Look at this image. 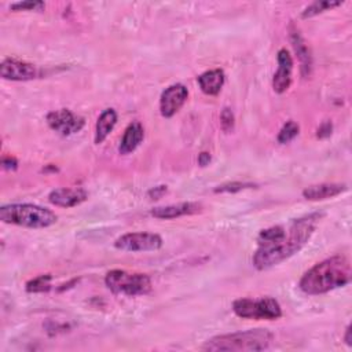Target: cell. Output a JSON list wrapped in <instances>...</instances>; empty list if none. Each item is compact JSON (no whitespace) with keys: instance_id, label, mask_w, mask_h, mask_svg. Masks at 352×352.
<instances>
[{"instance_id":"6da1fadb","label":"cell","mask_w":352,"mask_h":352,"mask_svg":"<svg viewBox=\"0 0 352 352\" xmlns=\"http://www.w3.org/2000/svg\"><path fill=\"white\" fill-rule=\"evenodd\" d=\"M320 217V213H312L293 220L289 230L278 241L257 245L252 257L253 265L257 270H267L296 254L309 241Z\"/></svg>"},{"instance_id":"7a4b0ae2","label":"cell","mask_w":352,"mask_h":352,"mask_svg":"<svg viewBox=\"0 0 352 352\" xmlns=\"http://www.w3.org/2000/svg\"><path fill=\"white\" fill-rule=\"evenodd\" d=\"M352 268L345 256L336 254L324 258L304 272L298 282L302 293L318 296L342 287L351 282Z\"/></svg>"},{"instance_id":"3957f363","label":"cell","mask_w":352,"mask_h":352,"mask_svg":"<svg viewBox=\"0 0 352 352\" xmlns=\"http://www.w3.org/2000/svg\"><path fill=\"white\" fill-rule=\"evenodd\" d=\"M274 334L267 329H250L235 331L209 338L204 345V351L209 352H252L268 349L272 344Z\"/></svg>"},{"instance_id":"277c9868","label":"cell","mask_w":352,"mask_h":352,"mask_svg":"<svg viewBox=\"0 0 352 352\" xmlns=\"http://www.w3.org/2000/svg\"><path fill=\"white\" fill-rule=\"evenodd\" d=\"M0 220L6 224L26 228H47L56 223L58 216L40 205L34 204H8L0 208Z\"/></svg>"},{"instance_id":"5b68a950","label":"cell","mask_w":352,"mask_h":352,"mask_svg":"<svg viewBox=\"0 0 352 352\" xmlns=\"http://www.w3.org/2000/svg\"><path fill=\"white\" fill-rule=\"evenodd\" d=\"M104 283L113 293L129 297L147 294L153 289L148 275L142 272H128L125 270L109 271L104 276Z\"/></svg>"},{"instance_id":"8992f818","label":"cell","mask_w":352,"mask_h":352,"mask_svg":"<svg viewBox=\"0 0 352 352\" xmlns=\"http://www.w3.org/2000/svg\"><path fill=\"white\" fill-rule=\"evenodd\" d=\"M232 311L236 316L242 319H264V320H275L282 316L280 304L272 297H261V298H236L232 302Z\"/></svg>"},{"instance_id":"52a82bcc","label":"cell","mask_w":352,"mask_h":352,"mask_svg":"<svg viewBox=\"0 0 352 352\" xmlns=\"http://www.w3.org/2000/svg\"><path fill=\"white\" fill-rule=\"evenodd\" d=\"M162 238L154 232H128L114 241V248L124 252H153L162 246Z\"/></svg>"},{"instance_id":"ba28073f","label":"cell","mask_w":352,"mask_h":352,"mask_svg":"<svg viewBox=\"0 0 352 352\" xmlns=\"http://www.w3.org/2000/svg\"><path fill=\"white\" fill-rule=\"evenodd\" d=\"M45 121L52 131L58 132L62 136H70L73 133H77L85 125L84 117L73 113L69 109H58L50 111L45 117Z\"/></svg>"},{"instance_id":"9c48e42d","label":"cell","mask_w":352,"mask_h":352,"mask_svg":"<svg viewBox=\"0 0 352 352\" xmlns=\"http://www.w3.org/2000/svg\"><path fill=\"white\" fill-rule=\"evenodd\" d=\"M188 89L186 85L176 82L165 88L160 96V113L165 118L173 117L186 103Z\"/></svg>"},{"instance_id":"30bf717a","label":"cell","mask_w":352,"mask_h":352,"mask_svg":"<svg viewBox=\"0 0 352 352\" xmlns=\"http://www.w3.org/2000/svg\"><path fill=\"white\" fill-rule=\"evenodd\" d=\"M0 76L4 80H11V81H29V80L37 78L40 76V70L33 63L7 58V59H3L0 65Z\"/></svg>"},{"instance_id":"8fae6325","label":"cell","mask_w":352,"mask_h":352,"mask_svg":"<svg viewBox=\"0 0 352 352\" xmlns=\"http://www.w3.org/2000/svg\"><path fill=\"white\" fill-rule=\"evenodd\" d=\"M278 69L272 77V88L276 94H283L289 89L292 84V72H293V59L290 52L286 48H280L276 54Z\"/></svg>"},{"instance_id":"7c38bea8","label":"cell","mask_w":352,"mask_h":352,"mask_svg":"<svg viewBox=\"0 0 352 352\" xmlns=\"http://www.w3.org/2000/svg\"><path fill=\"white\" fill-rule=\"evenodd\" d=\"M88 198V194L84 188L81 187H74V188H69V187H60V188H55L48 194V201L55 205V206H60V208H73L80 205L81 202H84Z\"/></svg>"},{"instance_id":"4fadbf2b","label":"cell","mask_w":352,"mask_h":352,"mask_svg":"<svg viewBox=\"0 0 352 352\" xmlns=\"http://www.w3.org/2000/svg\"><path fill=\"white\" fill-rule=\"evenodd\" d=\"M202 210V205L198 202H179V204H172L166 206H157L150 210V214L155 219L161 220H170L182 216H188V214H195Z\"/></svg>"},{"instance_id":"5bb4252c","label":"cell","mask_w":352,"mask_h":352,"mask_svg":"<svg viewBox=\"0 0 352 352\" xmlns=\"http://www.w3.org/2000/svg\"><path fill=\"white\" fill-rule=\"evenodd\" d=\"M290 43L294 48V52L300 60V70L302 77H308L312 72V56L311 51L308 48V44L305 43L304 37L298 32V29L294 25H290Z\"/></svg>"},{"instance_id":"9a60e30c","label":"cell","mask_w":352,"mask_h":352,"mask_svg":"<svg viewBox=\"0 0 352 352\" xmlns=\"http://www.w3.org/2000/svg\"><path fill=\"white\" fill-rule=\"evenodd\" d=\"M144 129L139 121H132L124 131V135L118 144V153L126 155L138 148V146L143 142Z\"/></svg>"},{"instance_id":"2e32d148","label":"cell","mask_w":352,"mask_h":352,"mask_svg":"<svg viewBox=\"0 0 352 352\" xmlns=\"http://www.w3.org/2000/svg\"><path fill=\"white\" fill-rule=\"evenodd\" d=\"M346 191V184L341 183H320L314 184L302 190V197L309 201H322L327 198H333Z\"/></svg>"},{"instance_id":"e0dca14e","label":"cell","mask_w":352,"mask_h":352,"mask_svg":"<svg viewBox=\"0 0 352 352\" xmlns=\"http://www.w3.org/2000/svg\"><path fill=\"white\" fill-rule=\"evenodd\" d=\"M224 81H226V74L221 69L206 70L197 77V82L201 91L209 96L217 95L223 88Z\"/></svg>"},{"instance_id":"ac0fdd59","label":"cell","mask_w":352,"mask_h":352,"mask_svg":"<svg viewBox=\"0 0 352 352\" xmlns=\"http://www.w3.org/2000/svg\"><path fill=\"white\" fill-rule=\"evenodd\" d=\"M118 116L117 111L114 109H106L100 113V116L98 117L96 125H95V143L100 144L106 140V138L110 135V132L114 129L116 124H117Z\"/></svg>"},{"instance_id":"d6986e66","label":"cell","mask_w":352,"mask_h":352,"mask_svg":"<svg viewBox=\"0 0 352 352\" xmlns=\"http://www.w3.org/2000/svg\"><path fill=\"white\" fill-rule=\"evenodd\" d=\"M342 1H331V0H316L314 3H311L309 6H307L304 8V11L301 12V18L307 19V18H312L318 14H322L323 11L336 8L338 6H341Z\"/></svg>"},{"instance_id":"ffe728a7","label":"cell","mask_w":352,"mask_h":352,"mask_svg":"<svg viewBox=\"0 0 352 352\" xmlns=\"http://www.w3.org/2000/svg\"><path fill=\"white\" fill-rule=\"evenodd\" d=\"M298 132H300L298 124L294 122L293 120H289V121H286V122L282 125L280 131L278 132L276 140H278L279 144H286V143L292 142V140L298 135Z\"/></svg>"},{"instance_id":"44dd1931","label":"cell","mask_w":352,"mask_h":352,"mask_svg":"<svg viewBox=\"0 0 352 352\" xmlns=\"http://www.w3.org/2000/svg\"><path fill=\"white\" fill-rule=\"evenodd\" d=\"M51 279H52V276L50 274L38 275L26 283V292H29V293L48 292L51 289Z\"/></svg>"},{"instance_id":"7402d4cb","label":"cell","mask_w":352,"mask_h":352,"mask_svg":"<svg viewBox=\"0 0 352 352\" xmlns=\"http://www.w3.org/2000/svg\"><path fill=\"white\" fill-rule=\"evenodd\" d=\"M256 187V184L253 183H248V182H228V183H223L217 187H214V192H238L246 188H252Z\"/></svg>"},{"instance_id":"603a6c76","label":"cell","mask_w":352,"mask_h":352,"mask_svg":"<svg viewBox=\"0 0 352 352\" xmlns=\"http://www.w3.org/2000/svg\"><path fill=\"white\" fill-rule=\"evenodd\" d=\"M234 126H235L234 113L230 107H224L220 113V128L223 129V132L230 133L234 131Z\"/></svg>"},{"instance_id":"cb8c5ba5","label":"cell","mask_w":352,"mask_h":352,"mask_svg":"<svg viewBox=\"0 0 352 352\" xmlns=\"http://www.w3.org/2000/svg\"><path fill=\"white\" fill-rule=\"evenodd\" d=\"M45 7L44 1H38V0H28V1H18V3H12L10 6V8L12 11H40Z\"/></svg>"},{"instance_id":"d4e9b609","label":"cell","mask_w":352,"mask_h":352,"mask_svg":"<svg viewBox=\"0 0 352 352\" xmlns=\"http://www.w3.org/2000/svg\"><path fill=\"white\" fill-rule=\"evenodd\" d=\"M1 165L4 169L7 170H15L18 168V160L15 157H11V155H6L3 157L1 160Z\"/></svg>"},{"instance_id":"484cf974","label":"cell","mask_w":352,"mask_h":352,"mask_svg":"<svg viewBox=\"0 0 352 352\" xmlns=\"http://www.w3.org/2000/svg\"><path fill=\"white\" fill-rule=\"evenodd\" d=\"M331 131H333V125H331V122H330V121H326V122H323V124L318 128V133H316V136H318V138H320V139L327 138V136H330V135H331Z\"/></svg>"},{"instance_id":"4316f807","label":"cell","mask_w":352,"mask_h":352,"mask_svg":"<svg viewBox=\"0 0 352 352\" xmlns=\"http://www.w3.org/2000/svg\"><path fill=\"white\" fill-rule=\"evenodd\" d=\"M166 192V186H157V187H153V188H150L148 191H147V195L150 197V198H154V199H157V198H160L162 194H165Z\"/></svg>"},{"instance_id":"83f0119b","label":"cell","mask_w":352,"mask_h":352,"mask_svg":"<svg viewBox=\"0 0 352 352\" xmlns=\"http://www.w3.org/2000/svg\"><path fill=\"white\" fill-rule=\"evenodd\" d=\"M212 161V157H210V154L209 153H206V151H202V153H199V155H198V164L201 165V166H206V165H209V162Z\"/></svg>"},{"instance_id":"f1b7e54d","label":"cell","mask_w":352,"mask_h":352,"mask_svg":"<svg viewBox=\"0 0 352 352\" xmlns=\"http://www.w3.org/2000/svg\"><path fill=\"white\" fill-rule=\"evenodd\" d=\"M351 331H352V330H351V324H349V326H348V327H346V330H345V337H344V341H345V344H346V345H349V346H351V345H352V338H351Z\"/></svg>"}]
</instances>
